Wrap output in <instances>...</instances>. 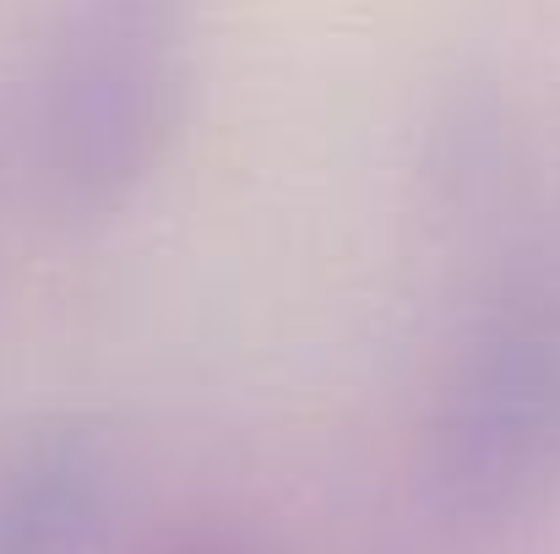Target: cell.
<instances>
[{
  "label": "cell",
  "mask_w": 560,
  "mask_h": 554,
  "mask_svg": "<svg viewBox=\"0 0 560 554\" xmlns=\"http://www.w3.org/2000/svg\"><path fill=\"white\" fill-rule=\"evenodd\" d=\"M201 0H55L33 71V180L55 217L104 223L164 169L186 120Z\"/></svg>",
  "instance_id": "1"
},
{
  "label": "cell",
  "mask_w": 560,
  "mask_h": 554,
  "mask_svg": "<svg viewBox=\"0 0 560 554\" xmlns=\"http://www.w3.org/2000/svg\"><path fill=\"white\" fill-rule=\"evenodd\" d=\"M424 511L495 533L560 490V305L512 299L446 359L413 451Z\"/></svg>",
  "instance_id": "2"
},
{
  "label": "cell",
  "mask_w": 560,
  "mask_h": 554,
  "mask_svg": "<svg viewBox=\"0 0 560 554\" xmlns=\"http://www.w3.org/2000/svg\"><path fill=\"white\" fill-rule=\"evenodd\" d=\"M126 490L115 429L55 408L0 435V554H98Z\"/></svg>",
  "instance_id": "3"
},
{
  "label": "cell",
  "mask_w": 560,
  "mask_h": 554,
  "mask_svg": "<svg viewBox=\"0 0 560 554\" xmlns=\"http://www.w3.org/2000/svg\"><path fill=\"white\" fill-rule=\"evenodd\" d=\"M137 554H267L256 544V533H245L229 517H196V522H175L159 539H148Z\"/></svg>",
  "instance_id": "4"
}]
</instances>
